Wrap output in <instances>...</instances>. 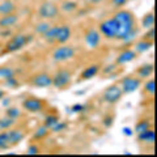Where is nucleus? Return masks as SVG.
<instances>
[{
  "label": "nucleus",
  "instance_id": "obj_1",
  "mask_svg": "<svg viewBox=\"0 0 157 157\" xmlns=\"http://www.w3.org/2000/svg\"><path fill=\"white\" fill-rule=\"evenodd\" d=\"M113 17L117 20L119 29H118V36L115 41H122L123 38H126L128 34L137 28V22H136V17L135 14L131 11L126 8H121L113 14Z\"/></svg>",
  "mask_w": 157,
  "mask_h": 157
},
{
  "label": "nucleus",
  "instance_id": "obj_2",
  "mask_svg": "<svg viewBox=\"0 0 157 157\" xmlns=\"http://www.w3.org/2000/svg\"><path fill=\"white\" fill-rule=\"evenodd\" d=\"M34 37L32 34H24V33H17V34H13L11 38H8V41L6 43V52L8 54H14V52H18L24 50L29 43L33 42Z\"/></svg>",
  "mask_w": 157,
  "mask_h": 157
},
{
  "label": "nucleus",
  "instance_id": "obj_3",
  "mask_svg": "<svg viewBox=\"0 0 157 157\" xmlns=\"http://www.w3.org/2000/svg\"><path fill=\"white\" fill-rule=\"evenodd\" d=\"M77 55V48L71 45H59L58 47L54 48L51 52V60L55 64H64L67 62H71Z\"/></svg>",
  "mask_w": 157,
  "mask_h": 157
},
{
  "label": "nucleus",
  "instance_id": "obj_4",
  "mask_svg": "<svg viewBox=\"0 0 157 157\" xmlns=\"http://www.w3.org/2000/svg\"><path fill=\"white\" fill-rule=\"evenodd\" d=\"M52 81H51V86H54L58 90H64L67 88H70L72 84V78L73 75L68 68H59L55 71V73L51 76Z\"/></svg>",
  "mask_w": 157,
  "mask_h": 157
},
{
  "label": "nucleus",
  "instance_id": "obj_5",
  "mask_svg": "<svg viewBox=\"0 0 157 157\" xmlns=\"http://www.w3.org/2000/svg\"><path fill=\"white\" fill-rule=\"evenodd\" d=\"M60 14V9L56 3L50 2V0H45L38 6L37 9V16L39 20H46V21H52L56 20Z\"/></svg>",
  "mask_w": 157,
  "mask_h": 157
},
{
  "label": "nucleus",
  "instance_id": "obj_6",
  "mask_svg": "<svg viewBox=\"0 0 157 157\" xmlns=\"http://www.w3.org/2000/svg\"><path fill=\"white\" fill-rule=\"evenodd\" d=\"M118 29H119V25H118L117 20L113 16L102 20L98 24V30H100L102 38L107 39V41H115L118 36Z\"/></svg>",
  "mask_w": 157,
  "mask_h": 157
},
{
  "label": "nucleus",
  "instance_id": "obj_7",
  "mask_svg": "<svg viewBox=\"0 0 157 157\" xmlns=\"http://www.w3.org/2000/svg\"><path fill=\"white\" fill-rule=\"evenodd\" d=\"M22 110H25L26 113H30V114H38V113L45 111L47 102L42 98L34 97V96H29L26 98H24L22 101Z\"/></svg>",
  "mask_w": 157,
  "mask_h": 157
},
{
  "label": "nucleus",
  "instance_id": "obj_8",
  "mask_svg": "<svg viewBox=\"0 0 157 157\" xmlns=\"http://www.w3.org/2000/svg\"><path fill=\"white\" fill-rule=\"evenodd\" d=\"M82 41H84V45L86 46V48H89V50H97V48L101 46L102 36H101V33L98 29L88 28L84 32Z\"/></svg>",
  "mask_w": 157,
  "mask_h": 157
},
{
  "label": "nucleus",
  "instance_id": "obj_9",
  "mask_svg": "<svg viewBox=\"0 0 157 157\" xmlns=\"http://www.w3.org/2000/svg\"><path fill=\"white\" fill-rule=\"evenodd\" d=\"M141 84H143V80L135 75H127L122 77L119 81V86L123 92V94H131V93L136 92L141 88Z\"/></svg>",
  "mask_w": 157,
  "mask_h": 157
},
{
  "label": "nucleus",
  "instance_id": "obj_10",
  "mask_svg": "<svg viewBox=\"0 0 157 157\" xmlns=\"http://www.w3.org/2000/svg\"><path fill=\"white\" fill-rule=\"evenodd\" d=\"M122 97H123V92H122L119 84H113L102 92V101L110 106L117 105L122 100Z\"/></svg>",
  "mask_w": 157,
  "mask_h": 157
},
{
  "label": "nucleus",
  "instance_id": "obj_11",
  "mask_svg": "<svg viewBox=\"0 0 157 157\" xmlns=\"http://www.w3.org/2000/svg\"><path fill=\"white\" fill-rule=\"evenodd\" d=\"M51 75L47 72H38L34 73L29 78V85L34 88H50L51 86Z\"/></svg>",
  "mask_w": 157,
  "mask_h": 157
},
{
  "label": "nucleus",
  "instance_id": "obj_12",
  "mask_svg": "<svg viewBox=\"0 0 157 157\" xmlns=\"http://www.w3.org/2000/svg\"><path fill=\"white\" fill-rule=\"evenodd\" d=\"M6 136H7V141L9 147H14L20 144L21 141L25 140L26 137V131L24 128H16V127H12L9 130H6Z\"/></svg>",
  "mask_w": 157,
  "mask_h": 157
},
{
  "label": "nucleus",
  "instance_id": "obj_13",
  "mask_svg": "<svg viewBox=\"0 0 157 157\" xmlns=\"http://www.w3.org/2000/svg\"><path fill=\"white\" fill-rule=\"evenodd\" d=\"M102 67L98 63H93V64H89L88 67H85L84 70L81 71L80 76H78V81H86V80H92V78L97 77L101 73Z\"/></svg>",
  "mask_w": 157,
  "mask_h": 157
},
{
  "label": "nucleus",
  "instance_id": "obj_14",
  "mask_svg": "<svg viewBox=\"0 0 157 157\" xmlns=\"http://www.w3.org/2000/svg\"><path fill=\"white\" fill-rule=\"evenodd\" d=\"M136 58H137V54L134 51V48H124L123 51H121L118 54L114 63L117 66H126L128 63L134 62Z\"/></svg>",
  "mask_w": 157,
  "mask_h": 157
},
{
  "label": "nucleus",
  "instance_id": "obj_15",
  "mask_svg": "<svg viewBox=\"0 0 157 157\" xmlns=\"http://www.w3.org/2000/svg\"><path fill=\"white\" fill-rule=\"evenodd\" d=\"M71 37H72V29L70 25H67V24H64V25H59L55 43H58V45H64V43H68Z\"/></svg>",
  "mask_w": 157,
  "mask_h": 157
},
{
  "label": "nucleus",
  "instance_id": "obj_16",
  "mask_svg": "<svg viewBox=\"0 0 157 157\" xmlns=\"http://www.w3.org/2000/svg\"><path fill=\"white\" fill-rule=\"evenodd\" d=\"M136 140L139 144H145V145H153L155 141H156V134H155V130L148 128L143 132H139L136 134Z\"/></svg>",
  "mask_w": 157,
  "mask_h": 157
},
{
  "label": "nucleus",
  "instance_id": "obj_17",
  "mask_svg": "<svg viewBox=\"0 0 157 157\" xmlns=\"http://www.w3.org/2000/svg\"><path fill=\"white\" fill-rule=\"evenodd\" d=\"M20 22V16L14 12L6 16H0V29H12Z\"/></svg>",
  "mask_w": 157,
  "mask_h": 157
},
{
  "label": "nucleus",
  "instance_id": "obj_18",
  "mask_svg": "<svg viewBox=\"0 0 157 157\" xmlns=\"http://www.w3.org/2000/svg\"><path fill=\"white\" fill-rule=\"evenodd\" d=\"M153 72H155V66L152 64V63H145V64H141L140 67L136 68L134 75L144 81V80H147V78L153 76Z\"/></svg>",
  "mask_w": 157,
  "mask_h": 157
},
{
  "label": "nucleus",
  "instance_id": "obj_19",
  "mask_svg": "<svg viewBox=\"0 0 157 157\" xmlns=\"http://www.w3.org/2000/svg\"><path fill=\"white\" fill-rule=\"evenodd\" d=\"M152 47H153V42L147 41V39H144V38L136 39V41L134 42V51L137 54V55L148 52Z\"/></svg>",
  "mask_w": 157,
  "mask_h": 157
},
{
  "label": "nucleus",
  "instance_id": "obj_20",
  "mask_svg": "<svg viewBox=\"0 0 157 157\" xmlns=\"http://www.w3.org/2000/svg\"><path fill=\"white\" fill-rule=\"evenodd\" d=\"M17 12V4L13 0H2L0 2V16H6Z\"/></svg>",
  "mask_w": 157,
  "mask_h": 157
},
{
  "label": "nucleus",
  "instance_id": "obj_21",
  "mask_svg": "<svg viewBox=\"0 0 157 157\" xmlns=\"http://www.w3.org/2000/svg\"><path fill=\"white\" fill-rule=\"evenodd\" d=\"M59 9L66 14H72L78 9V4L76 2H73V0H64V2L60 4Z\"/></svg>",
  "mask_w": 157,
  "mask_h": 157
},
{
  "label": "nucleus",
  "instance_id": "obj_22",
  "mask_svg": "<svg viewBox=\"0 0 157 157\" xmlns=\"http://www.w3.org/2000/svg\"><path fill=\"white\" fill-rule=\"evenodd\" d=\"M48 134H50V130H48L45 124H41V126H38L37 128L34 130V132H33V140L43 141L48 136Z\"/></svg>",
  "mask_w": 157,
  "mask_h": 157
},
{
  "label": "nucleus",
  "instance_id": "obj_23",
  "mask_svg": "<svg viewBox=\"0 0 157 157\" xmlns=\"http://www.w3.org/2000/svg\"><path fill=\"white\" fill-rule=\"evenodd\" d=\"M58 28L59 25H51L48 28V30L42 36V39L45 41L48 45H54L55 43V39H56V33H58Z\"/></svg>",
  "mask_w": 157,
  "mask_h": 157
},
{
  "label": "nucleus",
  "instance_id": "obj_24",
  "mask_svg": "<svg viewBox=\"0 0 157 157\" xmlns=\"http://www.w3.org/2000/svg\"><path fill=\"white\" fill-rule=\"evenodd\" d=\"M17 75V70L12 66H0V81H4L9 77Z\"/></svg>",
  "mask_w": 157,
  "mask_h": 157
},
{
  "label": "nucleus",
  "instance_id": "obj_25",
  "mask_svg": "<svg viewBox=\"0 0 157 157\" xmlns=\"http://www.w3.org/2000/svg\"><path fill=\"white\" fill-rule=\"evenodd\" d=\"M140 26L144 29V30H147V29H151L155 26V13L153 12H148L145 13L143 18H141L140 21Z\"/></svg>",
  "mask_w": 157,
  "mask_h": 157
},
{
  "label": "nucleus",
  "instance_id": "obj_26",
  "mask_svg": "<svg viewBox=\"0 0 157 157\" xmlns=\"http://www.w3.org/2000/svg\"><path fill=\"white\" fill-rule=\"evenodd\" d=\"M52 25L51 21H46V20H41V21H38L36 25H34V33L38 34V36H43L47 30L48 28H50Z\"/></svg>",
  "mask_w": 157,
  "mask_h": 157
},
{
  "label": "nucleus",
  "instance_id": "obj_27",
  "mask_svg": "<svg viewBox=\"0 0 157 157\" xmlns=\"http://www.w3.org/2000/svg\"><path fill=\"white\" fill-rule=\"evenodd\" d=\"M4 114H6L7 117H9V118H12V119H16V121H18L20 118L22 117V110L20 109V107H17V106H8V107H6L4 109Z\"/></svg>",
  "mask_w": 157,
  "mask_h": 157
},
{
  "label": "nucleus",
  "instance_id": "obj_28",
  "mask_svg": "<svg viewBox=\"0 0 157 157\" xmlns=\"http://www.w3.org/2000/svg\"><path fill=\"white\" fill-rule=\"evenodd\" d=\"M17 124V121L16 119H12V118L7 117L4 114L3 117H0V131H6V130H9L14 127Z\"/></svg>",
  "mask_w": 157,
  "mask_h": 157
},
{
  "label": "nucleus",
  "instance_id": "obj_29",
  "mask_svg": "<svg viewBox=\"0 0 157 157\" xmlns=\"http://www.w3.org/2000/svg\"><path fill=\"white\" fill-rule=\"evenodd\" d=\"M152 127V123L149 119H147V118H144V119H140L137 121V123L135 124V128H134V134H139V132H143L145 130H148Z\"/></svg>",
  "mask_w": 157,
  "mask_h": 157
},
{
  "label": "nucleus",
  "instance_id": "obj_30",
  "mask_svg": "<svg viewBox=\"0 0 157 157\" xmlns=\"http://www.w3.org/2000/svg\"><path fill=\"white\" fill-rule=\"evenodd\" d=\"M139 33H140V28L139 26H137L136 29H134V30H132L130 34H128V36H127L126 38H123V39H122V43H123V45H132V43H134L135 41H136V39H137V36H139Z\"/></svg>",
  "mask_w": 157,
  "mask_h": 157
},
{
  "label": "nucleus",
  "instance_id": "obj_31",
  "mask_svg": "<svg viewBox=\"0 0 157 157\" xmlns=\"http://www.w3.org/2000/svg\"><path fill=\"white\" fill-rule=\"evenodd\" d=\"M141 86H143V89H144V92L147 93V94H149V96L155 94V80L152 77L144 80V82L141 84Z\"/></svg>",
  "mask_w": 157,
  "mask_h": 157
},
{
  "label": "nucleus",
  "instance_id": "obj_32",
  "mask_svg": "<svg viewBox=\"0 0 157 157\" xmlns=\"http://www.w3.org/2000/svg\"><path fill=\"white\" fill-rule=\"evenodd\" d=\"M59 121H60V118H59V115H58V114H52V113H51V114H48V115H46V117H45L43 124H45V126L47 127V128L50 130L51 127H52L54 124H56Z\"/></svg>",
  "mask_w": 157,
  "mask_h": 157
},
{
  "label": "nucleus",
  "instance_id": "obj_33",
  "mask_svg": "<svg viewBox=\"0 0 157 157\" xmlns=\"http://www.w3.org/2000/svg\"><path fill=\"white\" fill-rule=\"evenodd\" d=\"M67 128H68L67 122L66 121H59L56 124H54L50 128V132H52V134H62V132H64Z\"/></svg>",
  "mask_w": 157,
  "mask_h": 157
},
{
  "label": "nucleus",
  "instance_id": "obj_34",
  "mask_svg": "<svg viewBox=\"0 0 157 157\" xmlns=\"http://www.w3.org/2000/svg\"><path fill=\"white\" fill-rule=\"evenodd\" d=\"M4 85L9 89H18L20 88V80L17 78V76H13V77H9L7 80H4Z\"/></svg>",
  "mask_w": 157,
  "mask_h": 157
},
{
  "label": "nucleus",
  "instance_id": "obj_35",
  "mask_svg": "<svg viewBox=\"0 0 157 157\" xmlns=\"http://www.w3.org/2000/svg\"><path fill=\"white\" fill-rule=\"evenodd\" d=\"M68 110H70L72 114H82V113H85L88 110V106L84 105V104H75V105H72Z\"/></svg>",
  "mask_w": 157,
  "mask_h": 157
},
{
  "label": "nucleus",
  "instance_id": "obj_36",
  "mask_svg": "<svg viewBox=\"0 0 157 157\" xmlns=\"http://www.w3.org/2000/svg\"><path fill=\"white\" fill-rule=\"evenodd\" d=\"M8 141H7V136H6V131H0V151H7L9 149Z\"/></svg>",
  "mask_w": 157,
  "mask_h": 157
},
{
  "label": "nucleus",
  "instance_id": "obj_37",
  "mask_svg": "<svg viewBox=\"0 0 157 157\" xmlns=\"http://www.w3.org/2000/svg\"><path fill=\"white\" fill-rule=\"evenodd\" d=\"M114 115L113 114H107L104 117V119H102V126L105 127V128H110V127L114 124Z\"/></svg>",
  "mask_w": 157,
  "mask_h": 157
},
{
  "label": "nucleus",
  "instance_id": "obj_38",
  "mask_svg": "<svg viewBox=\"0 0 157 157\" xmlns=\"http://www.w3.org/2000/svg\"><path fill=\"white\" fill-rule=\"evenodd\" d=\"M39 152H41V147H39L37 143H32L28 147V149H26V155H38Z\"/></svg>",
  "mask_w": 157,
  "mask_h": 157
},
{
  "label": "nucleus",
  "instance_id": "obj_39",
  "mask_svg": "<svg viewBox=\"0 0 157 157\" xmlns=\"http://www.w3.org/2000/svg\"><path fill=\"white\" fill-rule=\"evenodd\" d=\"M128 2L130 0H110V4H111V7L121 9V8H124V6H127Z\"/></svg>",
  "mask_w": 157,
  "mask_h": 157
},
{
  "label": "nucleus",
  "instance_id": "obj_40",
  "mask_svg": "<svg viewBox=\"0 0 157 157\" xmlns=\"http://www.w3.org/2000/svg\"><path fill=\"white\" fill-rule=\"evenodd\" d=\"M141 38L147 39V41H151L153 42L155 41V28H151V29H147L145 33L141 36Z\"/></svg>",
  "mask_w": 157,
  "mask_h": 157
},
{
  "label": "nucleus",
  "instance_id": "obj_41",
  "mask_svg": "<svg viewBox=\"0 0 157 157\" xmlns=\"http://www.w3.org/2000/svg\"><path fill=\"white\" fill-rule=\"evenodd\" d=\"M12 36V29H0V38H11Z\"/></svg>",
  "mask_w": 157,
  "mask_h": 157
},
{
  "label": "nucleus",
  "instance_id": "obj_42",
  "mask_svg": "<svg viewBox=\"0 0 157 157\" xmlns=\"http://www.w3.org/2000/svg\"><path fill=\"white\" fill-rule=\"evenodd\" d=\"M0 105H2L4 109L8 107V106H11L12 105V98L11 97H7V94H6V96L2 98V100H0Z\"/></svg>",
  "mask_w": 157,
  "mask_h": 157
},
{
  "label": "nucleus",
  "instance_id": "obj_43",
  "mask_svg": "<svg viewBox=\"0 0 157 157\" xmlns=\"http://www.w3.org/2000/svg\"><path fill=\"white\" fill-rule=\"evenodd\" d=\"M122 131H123V135L127 136V137H131V136L135 135V134H134V130L130 128V127H124V128L122 130Z\"/></svg>",
  "mask_w": 157,
  "mask_h": 157
},
{
  "label": "nucleus",
  "instance_id": "obj_44",
  "mask_svg": "<svg viewBox=\"0 0 157 157\" xmlns=\"http://www.w3.org/2000/svg\"><path fill=\"white\" fill-rule=\"evenodd\" d=\"M85 2L88 3V4H90V6H96V4H100V3H102L104 0H85Z\"/></svg>",
  "mask_w": 157,
  "mask_h": 157
},
{
  "label": "nucleus",
  "instance_id": "obj_45",
  "mask_svg": "<svg viewBox=\"0 0 157 157\" xmlns=\"http://www.w3.org/2000/svg\"><path fill=\"white\" fill-rule=\"evenodd\" d=\"M6 94H7V92L4 90V89H2V88H0V100H2V98H3L4 96H6Z\"/></svg>",
  "mask_w": 157,
  "mask_h": 157
}]
</instances>
